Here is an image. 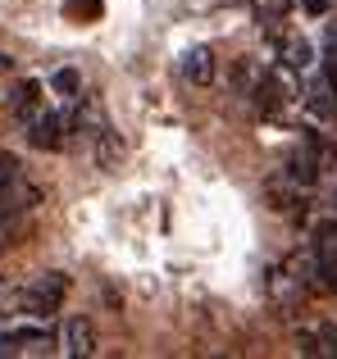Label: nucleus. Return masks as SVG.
<instances>
[{
    "label": "nucleus",
    "mask_w": 337,
    "mask_h": 359,
    "mask_svg": "<svg viewBox=\"0 0 337 359\" xmlns=\"http://www.w3.org/2000/svg\"><path fill=\"white\" fill-rule=\"evenodd\" d=\"M64 296H69V273H37L32 282H27L23 291H18V309H23L27 318H55L64 305Z\"/></svg>",
    "instance_id": "1"
},
{
    "label": "nucleus",
    "mask_w": 337,
    "mask_h": 359,
    "mask_svg": "<svg viewBox=\"0 0 337 359\" xmlns=\"http://www.w3.org/2000/svg\"><path fill=\"white\" fill-rule=\"evenodd\" d=\"M64 114H37L27 123V141H32L37 150H60L64 146Z\"/></svg>",
    "instance_id": "2"
},
{
    "label": "nucleus",
    "mask_w": 337,
    "mask_h": 359,
    "mask_svg": "<svg viewBox=\"0 0 337 359\" xmlns=\"http://www.w3.org/2000/svg\"><path fill=\"white\" fill-rule=\"evenodd\" d=\"M64 355H73V359H87V355H96V327H91V318H69L64 323Z\"/></svg>",
    "instance_id": "3"
},
{
    "label": "nucleus",
    "mask_w": 337,
    "mask_h": 359,
    "mask_svg": "<svg viewBox=\"0 0 337 359\" xmlns=\"http://www.w3.org/2000/svg\"><path fill=\"white\" fill-rule=\"evenodd\" d=\"M183 78L196 82V87H210V82H214V55H210V46H192V50L183 55Z\"/></svg>",
    "instance_id": "4"
},
{
    "label": "nucleus",
    "mask_w": 337,
    "mask_h": 359,
    "mask_svg": "<svg viewBox=\"0 0 337 359\" xmlns=\"http://www.w3.org/2000/svg\"><path fill=\"white\" fill-rule=\"evenodd\" d=\"M292 182H301V187H315V177H319V159H315V132H305L301 137V150L292 155Z\"/></svg>",
    "instance_id": "5"
},
{
    "label": "nucleus",
    "mask_w": 337,
    "mask_h": 359,
    "mask_svg": "<svg viewBox=\"0 0 337 359\" xmlns=\"http://www.w3.org/2000/svg\"><path fill=\"white\" fill-rule=\"evenodd\" d=\"M37 201H41V196H37V187H14V182H9L5 191H0V223L18 219V214H23V210H32Z\"/></svg>",
    "instance_id": "6"
},
{
    "label": "nucleus",
    "mask_w": 337,
    "mask_h": 359,
    "mask_svg": "<svg viewBox=\"0 0 337 359\" xmlns=\"http://www.w3.org/2000/svg\"><path fill=\"white\" fill-rule=\"evenodd\" d=\"M37 105H41V82H32V78L18 82L14 96H9V109H14L23 123H32V118H37Z\"/></svg>",
    "instance_id": "7"
},
{
    "label": "nucleus",
    "mask_w": 337,
    "mask_h": 359,
    "mask_svg": "<svg viewBox=\"0 0 337 359\" xmlns=\"http://www.w3.org/2000/svg\"><path fill=\"white\" fill-rule=\"evenodd\" d=\"M315 255H319V273H337V223L315 228Z\"/></svg>",
    "instance_id": "8"
},
{
    "label": "nucleus",
    "mask_w": 337,
    "mask_h": 359,
    "mask_svg": "<svg viewBox=\"0 0 337 359\" xmlns=\"http://www.w3.org/2000/svg\"><path fill=\"white\" fill-rule=\"evenodd\" d=\"M96 159H100V168H119V159H124V141H119L114 132L100 128L96 132Z\"/></svg>",
    "instance_id": "9"
},
{
    "label": "nucleus",
    "mask_w": 337,
    "mask_h": 359,
    "mask_svg": "<svg viewBox=\"0 0 337 359\" xmlns=\"http://www.w3.org/2000/svg\"><path fill=\"white\" fill-rule=\"evenodd\" d=\"M64 14L78 18V23H91V18L105 14V5H100V0H64Z\"/></svg>",
    "instance_id": "10"
},
{
    "label": "nucleus",
    "mask_w": 337,
    "mask_h": 359,
    "mask_svg": "<svg viewBox=\"0 0 337 359\" xmlns=\"http://www.w3.org/2000/svg\"><path fill=\"white\" fill-rule=\"evenodd\" d=\"M51 87L60 91V96H78V91H82V78H78V69H55Z\"/></svg>",
    "instance_id": "11"
},
{
    "label": "nucleus",
    "mask_w": 337,
    "mask_h": 359,
    "mask_svg": "<svg viewBox=\"0 0 337 359\" xmlns=\"http://www.w3.org/2000/svg\"><path fill=\"white\" fill-rule=\"evenodd\" d=\"M256 91H260V109H269V114H274V109L283 105V91H278V78H274V73H269V78L260 82Z\"/></svg>",
    "instance_id": "12"
},
{
    "label": "nucleus",
    "mask_w": 337,
    "mask_h": 359,
    "mask_svg": "<svg viewBox=\"0 0 337 359\" xmlns=\"http://www.w3.org/2000/svg\"><path fill=\"white\" fill-rule=\"evenodd\" d=\"M9 182H18V155H9V150H0V191H5Z\"/></svg>",
    "instance_id": "13"
},
{
    "label": "nucleus",
    "mask_w": 337,
    "mask_h": 359,
    "mask_svg": "<svg viewBox=\"0 0 337 359\" xmlns=\"http://www.w3.org/2000/svg\"><path fill=\"white\" fill-rule=\"evenodd\" d=\"M283 50H287V64H292V69H305V64H310V46L305 41H287Z\"/></svg>",
    "instance_id": "14"
},
{
    "label": "nucleus",
    "mask_w": 337,
    "mask_h": 359,
    "mask_svg": "<svg viewBox=\"0 0 337 359\" xmlns=\"http://www.w3.org/2000/svg\"><path fill=\"white\" fill-rule=\"evenodd\" d=\"M296 346H301V355H324V346H319L315 332H296Z\"/></svg>",
    "instance_id": "15"
},
{
    "label": "nucleus",
    "mask_w": 337,
    "mask_h": 359,
    "mask_svg": "<svg viewBox=\"0 0 337 359\" xmlns=\"http://www.w3.org/2000/svg\"><path fill=\"white\" fill-rule=\"evenodd\" d=\"M319 341H324V355H337V323L319 327Z\"/></svg>",
    "instance_id": "16"
},
{
    "label": "nucleus",
    "mask_w": 337,
    "mask_h": 359,
    "mask_svg": "<svg viewBox=\"0 0 337 359\" xmlns=\"http://www.w3.org/2000/svg\"><path fill=\"white\" fill-rule=\"evenodd\" d=\"M301 5H305V14H315V18L329 14V0H301Z\"/></svg>",
    "instance_id": "17"
}]
</instances>
